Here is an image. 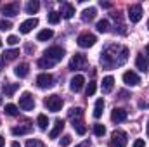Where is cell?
Instances as JSON below:
<instances>
[{
    "label": "cell",
    "mask_w": 149,
    "mask_h": 147,
    "mask_svg": "<svg viewBox=\"0 0 149 147\" xmlns=\"http://www.w3.org/2000/svg\"><path fill=\"white\" fill-rule=\"evenodd\" d=\"M127 59H128V49L123 45H109L101 54V64L108 69L125 64Z\"/></svg>",
    "instance_id": "obj_1"
},
{
    "label": "cell",
    "mask_w": 149,
    "mask_h": 147,
    "mask_svg": "<svg viewBox=\"0 0 149 147\" xmlns=\"http://www.w3.org/2000/svg\"><path fill=\"white\" fill-rule=\"evenodd\" d=\"M43 57H47V59H50V61L57 62V61H61V59L64 57V49H61V47H57V45L49 47V49L43 52Z\"/></svg>",
    "instance_id": "obj_2"
},
{
    "label": "cell",
    "mask_w": 149,
    "mask_h": 147,
    "mask_svg": "<svg viewBox=\"0 0 149 147\" xmlns=\"http://www.w3.org/2000/svg\"><path fill=\"white\" fill-rule=\"evenodd\" d=\"M109 147H127V133L121 130H116L111 135Z\"/></svg>",
    "instance_id": "obj_3"
},
{
    "label": "cell",
    "mask_w": 149,
    "mask_h": 147,
    "mask_svg": "<svg viewBox=\"0 0 149 147\" xmlns=\"http://www.w3.org/2000/svg\"><path fill=\"white\" fill-rule=\"evenodd\" d=\"M95 42H97V38H95V35H92V33H81L80 37L76 38V43H78L81 49H88V47H92Z\"/></svg>",
    "instance_id": "obj_4"
},
{
    "label": "cell",
    "mask_w": 149,
    "mask_h": 147,
    "mask_svg": "<svg viewBox=\"0 0 149 147\" xmlns=\"http://www.w3.org/2000/svg\"><path fill=\"white\" fill-rule=\"evenodd\" d=\"M45 106L49 107V111L57 112V111H61V107H63V99L59 95H50V97L45 99Z\"/></svg>",
    "instance_id": "obj_5"
},
{
    "label": "cell",
    "mask_w": 149,
    "mask_h": 147,
    "mask_svg": "<svg viewBox=\"0 0 149 147\" xmlns=\"http://www.w3.org/2000/svg\"><path fill=\"white\" fill-rule=\"evenodd\" d=\"M19 107L23 111H31L35 107V101H33V97H31L30 92H24V94L19 97Z\"/></svg>",
    "instance_id": "obj_6"
},
{
    "label": "cell",
    "mask_w": 149,
    "mask_h": 147,
    "mask_svg": "<svg viewBox=\"0 0 149 147\" xmlns=\"http://www.w3.org/2000/svg\"><path fill=\"white\" fill-rule=\"evenodd\" d=\"M37 85L38 88H50L54 87V76L49 73H42L37 76Z\"/></svg>",
    "instance_id": "obj_7"
},
{
    "label": "cell",
    "mask_w": 149,
    "mask_h": 147,
    "mask_svg": "<svg viewBox=\"0 0 149 147\" xmlns=\"http://www.w3.org/2000/svg\"><path fill=\"white\" fill-rule=\"evenodd\" d=\"M2 14L7 16V17H14V16L19 14V5H17L16 2H12V3H5V5H2Z\"/></svg>",
    "instance_id": "obj_8"
},
{
    "label": "cell",
    "mask_w": 149,
    "mask_h": 147,
    "mask_svg": "<svg viewBox=\"0 0 149 147\" xmlns=\"http://www.w3.org/2000/svg\"><path fill=\"white\" fill-rule=\"evenodd\" d=\"M128 19L132 23H139L142 19V7L141 5H132L128 9Z\"/></svg>",
    "instance_id": "obj_9"
},
{
    "label": "cell",
    "mask_w": 149,
    "mask_h": 147,
    "mask_svg": "<svg viewBox=\"0 0 149 147\" xmlns=\"http://www.w3.org/2000/svg\"><path fill=\"white\" fill-rule=\"evenodd\" d=\"M123 83L128 85V87H135V85L141 83V78L134 73V71H125L123 73Z\"/></svg>",
    "instance_id": "obj_10"
},
{
    "label": "cell",
    "mask_w": 149,
    "mask_h": 147,
    "mask_svg": "<svg viewBox=\"0 0 149 147\" xmlns=\"http://www.w3.org/2000/svg\"><path fill=\"white\" fill-rule=\"evenodd\" d=\"M85 62H87V59H85V55L83 54H74L73 57H71V61H70V69H80L81 66H85Z\"/></svg>",
    "instance_id": "obj_11"
},
{
    "label": "cell",
    "mask_w": 149,
    "mask_h": 147,
    "mask_svg": "<svg viewBox=\"0 0 149 147\" xmlns=\"http://www.w3.org/2000/svg\"><path fill=\"white\" fill-rule=\"evenodd\" d=\"M37 26H38V19H37V17H31V19H26V21H23V23H21L19 31L26 35V33H30V31H31L33 28H37Z\"/></svg>",
    "instance_id": "obj_12"
},
{
    "label": "cell",
    "mask_w": 149,
    "mask_h": 147,
    "mask_svg": "<svg viewBox=\"0 0 149 147\" xmlns=\"http://www.w3.org/2000/svg\"><path fill=\"white\" fill-rule=\"evenodd\" d=\"M83 83H85V78L81 76V74H76L71 78V81H70V88L73 90V92H80L81 88H83Z\"/></svg>",
    "instance_id": "obj_13"
},
{
    "label": "cell",
    "mask_w": 149,
    "mask_h": 147,
    "mask_svg": "<svg viewBox=\"0 0 149 147\" xmlns=\"http://www.w3.org/2000/svg\"><path fill=\"white\" fill-rule=\"evenodd\" d=\"M64 19H71L74 16V7L71 3H68V2H64V3H61V12H59Z\"/></svg>",
    "instance_id": "obj_14"
},
{
    "label": "cell",
    "mask_w": 149,
    "mask_h": 147,
    "mask_svg": "<svg viewBox=\"0 0 149 147\" xmlns=\"http://www.w3.org/2000/svg\"><path fill=\"white\" fill-rule=\"evenodd\" d=\"M111 119L114 123H121V121H125L127 119V111L121 109V107H114L111 111Z\"/></svg>",
    "instance_id": "obj_15"
},
{
    "label": "cell",
    "mask_w": 149,
    "mask_h": 147,
    "mask_svg": "<svg viewBox=\"0 0 149 147\" xmlns=\"http://www.w3.org/2000/svg\"><path fill=\"white\" fill-rule=\"evenodd\" d=\"M30 73V66L26 64V62H21V64H17L16 68H14V74L17 76V78H26Z\"/></svg>",
    "instance_id": "obj_16"
},
{
    "label": "cell",
    "mask_w": 149,
    "mask_h": 147,
    "mask_svg": "<svg viewBox=\"0 0 149 147\" xmlns=\"http://www.w3.org/2000/svg\"><path fill=\"white\" fill-rule=\"evenodd\" d=\"M63 130H64V121H63V119H57V121L54 123V128H52V132L49 133V137H50V139H57Z\"/></svg>",
    "instance_id": "obj_17"
},
{
    "label": "cell",
    "mask_w": 149,
    "mask_h": 147,
    "mask_svg": "<svg viewBox=\"0 0 149 147\" xmlns=\"http://www.w3.org/2000/svg\"><path fill=\"white\" fill-rule=\"evenodd\" d=\"M30 132H31V125H19V126H14L12 128V135H16V137L28 135Z\"/></svg>",
    "instance_id": "obj_18"
},
{
    "label": "cell",
    "mask_w": 149,
    "mask_h": 147,
    "mask_svg": "<svg viewBox=\"0 0 149 147\" xmlns=\"http://www.w3.org/2000/svg\"><path fill=\"white\" fill-rule=\"evenodd\" d=\"M95 14H97V9H95V7H88V9H85V10L81 12V21L90 23V21L95 17Z\"/></svg>",
    "instance_id": "obj_19"
},
{
    "label": "cell",
    "mask_w": 149,
    "mask_h": 147,
    "mask_svg": "<svg viewBox=\"0 0 149 147\" xmlns=\"http://www.w3.org/2000/svg\"><path fill=\"white\" fill-rule=\"evenodd\" d=\"M135 66L144 73V71H148V68H149V62H148V59L142 55V54H139L137 57H135Z\"/></svg>",
    "instance_id": "obj_20"
},
{
    "label": "cell",
    "mask_w": 149,
    "mask_h": 147,
    "mask_svg": "<svg viewBox=\"0 0 149 147\" xmlns=\"http://www.w3.org/2000/svg\"><path fill=\"white\" fill-rule=\"evenodd\" d=\"M113 85H114V78H113V76H106V78L102 80V92H104V94H109L113 90Z\"/></svg>",
    "instance_id": "obj_21"
},
{
    "label": "cell",
    "mask_w": 149,
    "mask_h": 147,
    "mask_svg": "<svg viewBox=\"0 0 149 147\" xmlns=\"http://www.w3.org/2000/svg\"><path fill=\"white\" fill-rule=\"evenodd\" d=\"M17 88H19V83H5V85L2 87V90H3V94H5L7 97H10Z\"/></svg>",
    "instance_id": "obj_22"
},
{
    "label": "cell",
    "mask_w": 149,
    "mask_h": 147,
    "mask_svg": "<svg viewBox=\"0 0 149 147\" xmlns=\"http://www.w3.org/2000/svg\"><path fill=\"white\" fill-rule=\"evenodd\" d=\"M102 109H104V99H97V102H95V107H94V112H92L95 119L102 116Z\"/></svg>",
    "instance_id": "obj_23"
},
{
    "label": "cell",
    "mask_w": 149,
    "mask_h": 147,
    "mask_svg": "<svg viewBox=\"0 0 149 147\" xmlns=\"http://www.w3.org/2000/svg\"><path fill=\"white\" fill-rule=\"evenodd\" d=\"M17 55H19V50H17V49H12V50H5L3 55H2V59H3L5 62H9V61H14Z\"/></svg>",
    "instance_id": "obj_24"
},
{
    "label": "cell",
    "mask_w": 149,
    "mask_h": 147,
    "mask_svg": "<svg viewBox=\"0 0 149 147\" xmlns=\"http://www.w3.org/2000/svg\"><path fill=\"white\" fill-rule=\"evenodd\" d=\"M52 37H54V31L52 30H42L37 35V40L38 42H47V40H50Z\"/></svg>",
    "instance_id": "obj_25"
},
{
    "label": "cell",
    "mask_w": 149,
    "mask_h": 147,
    "mask_svg": "<svg viewBox=\"0 0 149 147\" xmlns=\"http://www.w3.org/2000/svg\"><path fill=\"white\" fill-rule=\"evenodd\" d=\"M68 116H70L73 121H78V119L83 116V109H81V107H71L70 112H68Z\"/></svg>",
    "instance_id": "obj_26"
},
{
    "label": "cell",
    "mask_w": 149,
    "mask_h": 147,
    "mask_svg": "<svg viewBox=\"0 0 149 147\" xmlns=\"http://www.w3.org/2000/svg\"><path fill=\"white\" fill-rule=\"evenodd\" d=\"M38 9H40V3H38L37 0H31V2L26 3V12L28 14H37Z\"/></svg>",
    "instance_id": "obj_27"
},
{
    "label": "cell",
    "mask_w": 149,
    "mask_h": 147,
    "mask_svg": "<svg viewBox=\"0 0 149 147\" xmlns=\"http://www.w3.org/2000/svg\"><path fill=\"white\" fill-rule=\"evenodd\" d=\"M37 123H38V128H40V130H47V126H49V118H47L45 114H38Z\"/></svg>",
    "instance_id": "obj_28"
},
{
    "label": "cell",
    "mask_w": 149,
    "mask_h": 147,
    "mask_svg": "<svg viewBox=\"0 0 149 147\" xmlns=\"http://www.w3.org/2000/svg\"><path fill=\"white\" fill-rule=\"evenodd\" d=\"M95 28H97L99 33H108V31H109V21H108V19H102V21L97 23Z\"/></svg>",
    "instance_id": "obj_29"
},
{
    "label": "cell",
    "mask_w": 149,
    "mask_h": 147,
    "mask_svg": "<svg viewBox=\"0 0 149 147\" xmlns=\"http://www.w3.org/2000/svg\"><path fill=\"white\" fill-rule=\"evenodd\" d=\"M56 62L54 61H50V59H47V57H42V59H38V68H42V69H49V68H52Z\"/></svg>",
    "instance_id": "obj_30"
},
{
    "label": "cell",
    "mask_w": 149,
    "mask_h": 147,
    "mask_svg": "<svg viewBox=\"0 0 149 147\" xmlns=\"http://www.w3.org/2000/svg\"><path fill=\"white\" fill-rule=\"evenodd\" d=\"M73 128L76 130V133L78 135H85V132H87V128L83 126V123L78 119V121H73Z\"/></svg>",
    "instance_id": "obj_31"
},
{
    "label": "cell",
    "mask_w": 149,
    "mask_h": 147,
    "mask_svg": "<svg viewBox=\"0 0 149 147\" xmlns=\"http://www.w3.org/2000/svg\"><path fill=\"white\" fill-rule=\"evenodd\" d=\"M59 21H61V14L56 12V10H52V12L49 14V23H50V24H57Z\"/></svg>",
    "instance_id": "obj_32"
},
{
    "label": "cell",
    "mask_w": 149,
    "mask_h": 147,
    "mask_svg": "<svg viewBox=\"0 0 149 147\" xmlns=\"http://www.w3.org/2000/svg\"><path fill=\"white\" fill-rule=\"evenodd\" d=\"M94 133H95L97 137H102V135L106 133V126H104V125H101V123L94 125Z\"/></svg>",
    "instance_id": "obj_33"
},
{
    "label": "cell",
    "mask_w": 149,
    "mask_h": 147,
    "mask_svg": "<svg viewBox=\"0 0 149 147\" xmlns=\"http://www.w3.org/2000/svg\"><path fill=\"white\" fill-rule=\"evenodd\" d=\"M17 106H14V104H7L5 106V114H9V116H17Z\"/></svg>",
    "instance_id": "obj_34"
},
{
    "label": "cell",
    "mask_w": 149,
    "mask_h": 147,
    "mask_svg": "<svg viewBox=\"0 0 149 147\" xmlns=\"http://www.w3.org/2000/svg\"><path fill=\"white\" fill-rule=\"evenodd\" d=\"M95 90H97L95 81H90V83H88V87H87V97H92V95L95 94Z\"/></svg>",
    "instance_id": "obj_35"
},
{
    "label": "cell",
    "mask_w": 149,
    "mask_h": 147,
    "mask_svg": "<svg viewBox=\"0 0 149 147\" xmlns=\"http://www.w3.org/2000/svg\"><path fill=\"white\" fill-rule=\"evenodd\" d=\"M10 28H12V23L10 21H7V19H2L0 21V31H7Z\"/></svg>",
    "instance_id": "obj_36"
},
{
    "label": "cell",
    "mask_w": 149,
    "mask_h": 147,
    "mask_svg": "<svg viewBox=\"0 0 149 147\" xmlns=\"http://www.w3.org/2000/svg\"><path fill=\"white\" fill-rule=\"evenodd\" d=\"M26 147H45V146H43V142H40L37 139H30L26 142Z\"/></svg>",
    "instance_id": "obj_37"
},
{
    "label": "cell",
    "mask_w": 149,
    "mask_h": 147,
    "mask_svg": "<svg viewBox=\"0 0 149 147\" xmlns=\"http://www.w3.org/2000/svg\"><path fill=\"white\" fill-rule=\"evenodd\" d=\"M71 144V137L70 135H64L63 139H61V147H68Z\"/></svg>",
    "instance_id": "obj_38"
},
{
    "label": "cell",
    "mask_w": 149,
    "mask_h": 147,
    "mask_svg": "<svg viewBox=\"0 0 149 147\" xmlns=\"http://www.w3.org/2000/svg\"><path fill=\"white\" fill-rule=\"evenodd\" d=\"M17 42H19V38H17V37H14V35H10V37L7 38V43H9V45H16Z\"/></svg>",
    "instance_id": "obj_39"
},
{
    "label": "cell",
    "mask_w": 149,
    "mask_h": 147,
    "mask_svg": "<svg viewBox=\"0 0 149 147\" xmlns=\"http://www.w3.org/2000/svg\"><path fill=\"white\" fill-rule=\"evenodd\" d=\"M146 146V142H144V139H137L135 142H134V146L132 147H144Z\"/></svg>",
    "instance_id": "obj_40"
},
{
    "label": "cell",
    "mask_w": 149,
    "mask_h": 147,
    "mask_svg": "<svg viewBox=\"0 0 149 147\" xmlns=\"http://www.w3.org/2000/svg\"><path fill=\"white\" fill-rule=\"evenodd\" d=\"M101 7H104V9H109V7H111V3H109V2H102V0H101Z\"/></svg>",
    "instance_id": "obj_41"
},
{
    "label": "cell",
    "mask_w": 149,
    "mask_h": 147,
    "mask_svg": "<svg viewBox=\"0 0 149 147\" xmlns=\"http://www.w3.org/2000/svg\"><path fill=\"white\" fill-rule=\"evenodd\" d=\"M3 146H5V139L0 135V147H3Z\"/></svg>",
    "instance_id": "obj_42"
},
{
    "label": "cell",
    "mask_w": 149,
    "mask_h": 147,
    "mask_svg": "<svg viewBox=\"0 0 149 147\" xmlns=\"http://www.w3.org/2000/svg\"><path fill=\"white\" fill-rule=\"evenodd\" d=\"M12 147H21V146H19L17 142H14V144H12Z\"/></svg>",
    "instance_id": "obj_43"
},
{
    "label": "cell",
    "mask_w": 149,
    "mask_h": 147,
    "mask_svg": "<svg viewBox=\"0 0 149 147\" xmlns=\"http://www.w3.org/2000/svg\"><path fill=\"white\" fill-rule=\"evenodd\" d=\"M146 54H148V55H149V45H148V47H146Z\"/></svg>",
    "instance_id": "obj_44"
},
{
    "label": "cell",
    "mask_w": 149,
    "mask_h": 147,
    "mask_svg": "<svg viewBox=\"0 0 149 147\" xmlns=\"http://www.w3.org/2000/svg\"><path fill=\"white\" fill-rule=\"evenodd\" d=\"M148 139H149V121H148Z\"/></svg>",
    "instance_id": "obj_45"
},
{
    "label": "cell",
    "mask_w": 149,
    "mask_h": 147,
    "mask_svg": "<svg viewBox=\"0 0 149 147\" xmlns=\"http://www.w3.org/2000/svg\"><path fill=\"white\" fill-rule=\"evenodd\" d=\"M0 47H2V40H0Z\"/></svg>",
    "instance_id": "obj_46"
},
{
    "label": "cell",
    "mask_w": 149,
    "mask_h": 147,
    "mask_svg": "<svg viewBox=\"0 0 149 147\" xmlns=\"http://www.w3.org/2000/svg\"><path fill=\"white\" fill-rule=\"evenodd\" d=\"M148 28H149V21H148Z\"/></svg>",
    "instance_id": "obj_47"
},
{
    "label": "cell",
    "mask_w": 149,
    "mask_h": 147,
    "mask_svg": "<svg viewBox=\"0 0 149 147\" xmlns=\"http://www.w3.org/2000/svg\"><path fill=\"white\" fill-rule=\"evenodd\" d=\"M76 147H81V146H76Z\"/></svg>",
    "instance_id": "obj_48"
},
{
    "label": "cell",
    "mask_w": 149,
    "mask_h": 147,
    "mask_svg": "<svg viewBox=\"0 0 149 147\" xmlns=\"http://www.w3.org/2000/svg\"><path fill=\"white\" fill-rule=\"evenodd\" d=\"M0 102H2V99H0Z\"/></svg>",
    "instance_id": "obj_49"
}]
</instances>
